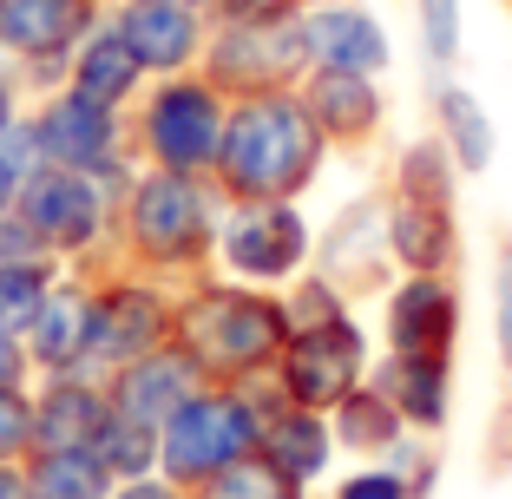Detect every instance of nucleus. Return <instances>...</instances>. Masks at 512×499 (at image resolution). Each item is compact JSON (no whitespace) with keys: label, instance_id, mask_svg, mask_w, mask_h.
I'll return each mask as SVG.
<instances>
[{"label":"nucleus","instance_id":"nucleus-8","mask_svg":"<svg viewBox=\"0 0 512 499\" xmlns=\"http://www.w3.org/2000/svg\"><path fill=\"white\" fill-rule=\"evenodd\" d=\"M316 257V230L296 197H256V204H224L217 224V276L256 289H289Z\"/></svg>","mask_w":512,"mask_h":499},{"label":"nucleus","instance_id":"nucleus-31","mask_svg":"<svg viewBox=\"0 0 512 499\" xmlns=\"http://www.w3.org/2000/svg\"><path fill=\"white\" fill-rule=\"evenodd\" d=\"M414 40L434 73H453L460 46H467V7L460 0H414Z\"/></svg>","mask_w":512,"mask_h":499},{"label":"nucleus","instance_id":"nucleus-20","mask_svg":"<svg viewBox=\"0 0 512 499\" xmlns=\"http://www.w3.org/2000/svg\"><path fill=\"white\" fill-rule=\"evenodd\" d=\"M33 375H92V270H66L27 329Z\"/></svg>","mask_w":512,"mask_h":499},{"label":"nucleus","instance_id":"nucleus-24","mask_svg":"<svg viewBox=\"0 0 512 499\" xmlns=\"http://www.w3.org/2000/svg\"><path fill=\"white\" fill-rule=\"evenodd\" d=\"M256 454L270 460V467H283L296 486H322L329 467L342 460V447H335L329 414L296 408V401H276L270 421H263V434H256Z\"/></svg>","mask_w":512,"mask_h":499},{"label":"nucleus","instance_id":"nucleus-32","mask_svg":"<svg viewBox=\"0 0 512 499\" xmlns=\"http://www.w3.org/2000/svg\"><path fill=\"white\" fill-rule=\"evenodd\" d=\"M92 454L112 467V480H145V473H158V427L145 421H125V414H112L106 434H99V447Z\"/></svg>","mask_w":512,"mask_h":499},{"label":"nucleus","instance_id":"nucleus-11","mask_svg":"<svg viewBox=\"0 0 512 499\" xmlns=\"http://www.w3.org/2000/svg\"><path fill=\"white\" fill-rule=\"evenodd\" d=\"M368 368H375V342H368L362 316H335V322H316V329H289L276 388L296 408L329 414L342 394H355L368 381Z\"/></svg>","mask_w":512,"mask_h":499},{"label":"nucleus","instance_id":"nucleus-15","mask_svg":"<svg viewBox=\"0 0 512 499\" xmlns=\"http://www.w3.org/2000/svg\"><path fill=\"white\" fill-rule=\"evenodd\" d=\"M460 342V283L453 276H394L381 289V348L388 355H453Z\"/></svg>","mask_w":512,"mask_h":499},{"label":"nucleus","instance_id":"nucleus-39","mask_svg":"<svg viewBox=\"0 0 512 499\" xmlns=\"http://www.w3.org/2000/svg\"><path fill=\"white\" fill-rule=\"evenodd\" d=\"M329 499H414V493H407L401 473H388L381 460H362L355 473H342V480H335Z\"/></svg>","mask_w":512,"mask_h":499},{"label":"nucleus","instance_id":"nucleus-7","mask_svg":"<svg viewBox=\"0 0 512 499\" xmlns=\"http://www.w3.org/2000/svg\"><path fill=\"white\" fill-rule=\"evenodd\" d=\"M27 132H33V152L40 165H73L106 178L112 191H125L138 171L132 152V112H112L99 99H79L73 86H53L27 106Z\"/></svg>","mask_w":512,"mask_h":499},{"label":"nucleus","instance_id":"nucleus-34","mask_svg":"<svg viewBox=\"0 0 512 499\" xmlns=\"http://www.w3.org/2000/svg\"><path fill=\"white\" fill-rule=\"evenodd\" d=\"M381 467L401 473V486H407L414 499H427V493L440 486V454H434V440H427V434H407L401 447H394V454L381 460Z\"/></svg>","mask_w":512,"mask_h":499},{"label":"nucleus","instance_id":"nucleus-18","mask_svg":"<svg viewBox=\"0 0 512 499\" xmlns=\"http://www.w3.org/2000/svg\"><path fill=\"white\" fill-rule=\"evenodd\" d=\"M112 421L99 375H40L33 381V454H92Z\"/></svg>","mask_w":512,"mask_h":499},{"label":"nucleus","instance_id":"nucleus-29","mask_svg":"<svg viewBox=\"0 0 512 499\" xmlns=\"http://www.w3.org/2000/svg\"><path fill=\"white\" fill-rule=\"evenodd\" d=\"M60 263H27V270H0V329L20 335L27 342V329L40 322L46 296H53V283H60Z\"/></svg>","mask_w":512,"mask_h":499},{"label":"nucleus","instance_id":"nucleus-21","mask_svg":"<svg viewBox=\"0 0 512 499\" xmlns=\"http://www.w3.org/2000/svg\"><path fill=\"white\" fill-rule=\"evenodd\" d=\"M388 250L401 276H453L460 270V204H421L388 191Z\"/></svg>","mask_w":512,"mask_h":499},{"label":"nucleus","instance_id":"nucleus-43","mask_svg":"<svg viewBox=\"0 0 512 499\" xmlns=\"http://www.w3.org/2000/svg\"><path fill=\"white\" fill-rule=\"evenodd\" d=\"M0 499H27V467L20 460H0Z\"/></svg>","mask_w":512,"mask_h":499},{"label":"nucleus","instance_id":"nucleus-42","mask_svg":"<svg viewBox=\"0 0 512 499\" xmlns=\"http://www.w3.org/2000/svg\"><path fill=\"white\" fill-rule=\"evenodd\" d=\"M106 499H191L178 480H165V473H145V480H119Z\"/></svg>","mask_w":512,"mask_h":499},{"label":"nucleus","instance_id":"nucleus-22","mask_svg":"<svg viewBox=\"0 0 512 499\" xmlns=\"http://www.w3.org/2000/svg\"><path fill=\"white\" fill-rule=\"evenodd\" d=\"M368 381L401 408V421L414 427V434H427V440L447 434V421H453V355H388V348H381Z\"/></svg>","mask_w":512,"mask_h":499},{"label":"nucleus","instance_id":"nucleus-17","mask_svg":"<svg viewBox=\"0 0 512 499\" xmlns=\"http://www.w3.org/2000/svg\"><path fill=\"white\" fill-rule=\"evenodd\" d=\"M296 92L316 132L329 138V152H368L388 132V86L368 73H302Z\"/></svg>","mask_w":512,"mask_h":499},{"label":"nucleus","instance_id":"nucleus-19","mask_svg":"<svg viewBox=\"0 0 512 499\" xmlns=\"http://www.w3.org/2000/svg\"><path fill=\"white\" fill-rule=\"evenodd\" d=\"M197 368H191V355H184L178 342H165V348H145V355H132V362H119L106 375V401H112V414H125V421H145V427H165L171 414L191 401V388H197Z\"/></svg>","mask_w":512,"mask_h":499},{"label":"nucleus","instance_id":"nucleus-30","mask_svg":"<svg viewBox=\"0 0 512 499\" xmlns=\"http://www.w3.org/2000/svg\"><path fill=\"white\" fill-rule=\"evenodd\" d=\"M191 499H309V486H296L283 467H270L263 454H243L237 467H224L217 480H204Z\"/></svg>","mask_w":512,"mask_h":499},{"label":"nucleus","instance_id":"nucleus-13","mask_svg":"<svg viewBox=\"0 0 512 499\" xmlns=\"http://www.w3.org/2000/svg\"><path fill=\"white\" fill-rule=\"evenodd\" d=\"M309 270H322L348 303H362V296L381 303V289L401 276L394 270V250H388V191L348 197L342 211L316 230V257H309Z\"/></svg>","mask_w":512,"mask_h":499},{"label":"nucleus","instance_id":"nucleus-33","mask_svg":"<svg viewBox=\"0 0 512 499\" xmlns=\"http://www.w3.org/2000/svg\"><path fill=\"white\" fill-rule=\"evenodd\" d=\"M283 303H289V322H296V329H316V322L355 316V303H348V296H342V289H335L322 270H302L296 283L283 289Z\"/></svg>","mask_w":512,"mask_h":499},{"label":"nucleus","instance_id":"nucleus-3","mask_svg":"<svg viewBox=\"0 0 512 499\" xmlns=\"http://www.w3.org/2000/svg\"><path fill=\"white\" fill-rule=\"evenodd\" d=\"M289 303L283 289H256V283H230V276H197L178 289V322L171 342L191 355V368L204 381H263L276 375L289 348Z\"/></svg>","mask_w":512,"mask_h":499},{"label":"nucleus","instance_id":"nucleus-16","mask_svg":"<svg viewBox=\"0 0 512 499\" xmlns=\"http://www.w3.org/2000/svg\"><path fill=\"white\" fill-rule=\"evenodd\" d=\"M112 27L132 40V53L145 60L151 79L197 73L204 66V46H211V14L197 0H119L112 7Z\"/></svg>","mask_w":512,"mask_h":499},{"label":"nucleus","instance_id":"nucleus-5","mask_svg":"<svg viewBox=\"0 0 512 499\" xmlns=\"http://www.w3.org/2000/svg\"><path fill=\"white\" fill-rule=\"evenodd\" d=\"M224 112H230V92L197 73H171V79H151L132 106V152L138 165H158V171H191V178H211L217 165V145H224Z\"/></svg>","mask_w":512,"mask_h":499},{"label":"nucleus","instance_id":"nucleus-6","mask_svg":"<svg viewBox=\"0 0 512 499\" xmlns=\"http://www.w3.org/2000/svg\"><path fill=\"white\" fill-rule=\"evenodd\" d=\"M20 217L66 270H112V230H119V191L73 165H33L20 184Z\"/></svg>","mask_w":512,"mask_h":499},{"label":"nucleus","instance_id":"nucleus-38","mask_svg":"<svg viewBox=\"0 0 512 499\" xmlns=\"http://www.w3.org/2000/svg\"><path fill=\"white\" fill-rule=\"evenodd\" d=\"M493 342H499V362L512 375V237L499 243V257H493Z\"/></svg>","mask_w":512,"mask_h":499},{"label":"nucleus","instance_id":"nucleus-27","mask_svg":"<svg viewBox=\"0 0 512 499\" xmlns=\"http://www.w3.org/2000/svg\"><path fill=\"white\" fill-rule=\"evenodd\" d=\"M460 165H453V152L440 145L434 132H421V138H407V145H394V158H388V184L381 191H394V197H421V204H460Z\"/></svg>","mask_w":512,"mask_h":499},{"label":"nucleus","instance_id":"nucleus-10","mask_svg":"<svg viewBox=\"0 0 512 499\" xmlns=\"http://www.w3.org/2000/svg\"><path fill=\"white\" fill-rule=\"evenodd\" d=\"M302 73H309V53H302V7H283V14H263V20H211L204 79L224 86L230 99L296 86Z\"/></svg>","mask_w":512,"mask_h":499},{"label":"nucleus","instance_id":"nucleus-37","mask_svg":"<svg viewBox=\"0 0 512 499\" xmlns=\"http://www.w3.org/2000/svg\"><path fill=\"white\" fill-rule=\"evenodd\" d=\"M33 454V388L0 394V460H27Z\"/></svg>","mask_w":512,"mask_h":499},{"label":"nucleus","instance_id":"nucleus-14","mask_svg":"<svg viewBox=\"0 0 512 499\" xmlns=\"http://www.w3.org/2000/svg\"><path fill=\"white\" fill-rule=\"evenodd\" d=\"M302 53H309V73H368L388 79L394 66V40L381 27V14L368 0H322V7H302Z\"/></svg>","mask_w":512,"mask_h":499},{"label":"nucleus","instance_id":"nucleus-28","mask_svg":"<svg viewBox=\"0 0 512 499\" xmlns=\"http://www.w3.org/2000/svg\"><path fill=\"white\" fill-rule=\"evenodd\" d=\"M27 499H106L112 467L99 454H27Z\"/></svg>","mask_w":512,"mask_h":499},{"label":"nucleus","instance_id":"nucleus-23","mask_svg":"<svg viewBox=\"0 0 512 499\" xmlns=\"http://www.w3.org/2000/svg\"><path fill=\"white\" fill-rule=\"evenodd\" d=\"M66 86H73L79 99H99V106H112V112H132L138 92L151 86V73H145V60L132 53V40H125V33L112 27V14H106L86 40L73 46V60H66Z\"/></svg>","mask_w":512,"mask_h":499},{"label":"nucleus","instance_id":"nucleus-41","mask_svg":"<svg viewBox=\"0 0 512 499\" xmlns=\"http://www.w3.org/2000/svg\"><path fill=\"white\" fill-rule=\"evenodd\" d=\"M27 106H33L27 79H20L14 66L0 60V138H7V132H20V125H27Z\"/></svg>","mask_w":512,"mask_h":499},{"label":"nucleus","instance_id":"nucleus-26","mask_svg":"<svg viewBox=\"0 0 512 499\" xmlns=\"http://www.w3.org/2000/svg\"><path fill=\"white\" fill-rule=\"evenodd\" d=\"M329 427H335V447L355 454V460H388L394 447L414 434V427L401 421V408H394L375 381H362L355 394H342V401L329 408Z\"/></svg>","mask_w":512,"mask_h":499},{"label":"nucleus","instance_id":"nucleus-12","mask_svg":"<svg viewBox=\"0 0 512 499\" xmlns=\"http://www.w3.org/2000/svg\"><path fill=\"white\" fill-rule=\"evenodd\" d=\"M99 20L106 14L92 0H0V60L40 99V92L66 86V60Z\"/></svg>","mask_w":512,"mask_h":499},{"label":"nucleus","instance_id":"nucleus-45","mask_svg":"<svg viewBox=\"0 0 512 499\" xmlns=\"http://www.w3.org/2000/svg\"><path fill=\"white\" fill-rule=\"evenodd\" d=\"M296 7H322V0H296Z\"/></svg>","mask_w":512,"mask_h":499},{"label":"nucleus","instance_id":"nucleus-44","mask_svg":"<svg viewBox=\"0 0 512 499\" xmlns=\"http://www.w3.org/2000/svg\"><path fill=\"white\" fill-rule=\"evenodd\" d=\"M92 7H99V14H112V7H119V0H92Z\"/></svg>","mask_w":512,"mask_h":499},{"label":"nucleus","instance_id":"nucleus-36","mask_svg":"<svg viewBox=\"0 0 512 499\" xmlns=\"http://www.w3.org/2000/svg\"><path fill=\"white\" fill-rule=\"evenodd\" d=\"M27 263H60V257H53V250L33 237L27 217L7 211V217H0V270H27ZM60 270H66V263H60Z\"/></svg>","mask_w":512,"mask_h":499},{"label":"nucleus","instance_id":"nucleus-2","mask_svg":"<svg viewBox=\"0 0 512 499\" xmlns=\"http://www.w3.org/2000/svg\"><path fill=\"white\" fill-rule=\"evenodd\" d=\"M329 165V138L316 132L309 106L296 86L276 92H243L224 112V145H217L211 184L230 204H256V197H309Z\"/></svg>","mask_w":512,"mask_h":499},{"label":"nucleus","instance_id":"nucleus-35","mask_svg":"<svg viewBox=\"0 0 512 499\" xmlns=\"http://www.w3.org/2000/svg\"><path fill=\"white\" fill-rule=\"evenodd\" d=\"M33 165H40V152H33V132H27V125L0 138V217L20 204V184H27Z\"/></svg>","mask_w":512,"mask_h":499},{"label":"nucleus","instance_id":"nucleus-4","mask_svg":"<svg viewBox=\"0 0 512 499\" xmlns=\"http://www.w3.org/2000/svg\"><path fill=\"white\" fill-rule=\"evenodd\" d=\"M276 401H283L276 375H263V381H197L191 401L158 427V473L178 480L184 493H197L204 480L237 467L243 454H256V434H263Z\"/></svg>","mask_w":512,"mask_h":499},{"label":"nucleus","instance_id":"nucleus-25","mask_svg":"<svg viewBox=\"0 0 512 499\" xmlns=\"http://www.w3.org/2000/svg\"><path fill=\"white\" fill-rule=\"evenodd\" d=\"M434 138L453 152L460 178H486L493 171V152H499L493 112L480 106V92L460 73H434Z\"/></svg>","mask_w":512,"mask_h":499},{"label":"nucleus","instance_id":"nucleus-46","mask_svg":"<svg viewBox=\"0 0 512 499\" xmlns=\"http://www.w3.org/2000/svg\"><path fill=\"white\" fill-rule=\"evenodd\" d=\"M197 7H211V0H197Z\"/></svg>","mask_w":512,"mask_h":499},{"label":"nucleus","instance_id":"nucleus-9","mask_svg":"<svg viewBox=\"0 0 512 499\" xmlns=\"http://www.w3.org/2000/svg\"><path fill=\"white\" fill-rule=\"evenodd\" d=\"M171 322H178V289L171 283L138 276L125 263L92 270V375L106 381L119 362H132L145 348H165Z\"/></svg>","mask_w":512,"mask_h":499},{"label":"nucleus","instance_id":"nucleus-1","mask_svg":"<svg viewBox=\"0 0 512 499\" xmlns=\"http://www.w3.org/2000/svg\"><path fill=\"white\" fill-rule=\"evenodd\" d=\"M230 197L211 178L191 171H158L138 165L132 184L119 191V230H112V263L138 276L184 289L217 270V224Z\"/></svg>","mask_w":512,"mask_h":499},{"label":"nucleus","instance_id":"nucleus-40","mask_svg":"<svg viewBox=\"0 0 512 499\" xmlns=\"http://www.w3.org/2000/svg\"><path fill=\"white\" fill-rule=\"evenodd\" d=\"M33 355H27V342L20 335H7L0 329V394H20V388H33Z\"/></svg>","mask_w":512,"mask_h":499}]
</instances>
